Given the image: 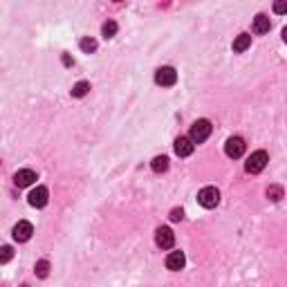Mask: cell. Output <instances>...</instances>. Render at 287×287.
Returning a JSON list of instances; mask_svg holds the SVG:
<instances>
[{"instance_id": "20", "label": "cell", "mask_w": 287, "mask_h": 287, "mask_svg": "<svg viewBox=\"0 0 287 287\" xmlns=\"http://www.w3.org/2000/svg\"><path fill=\"white\" fill-rule=\"evenodd\" d=\"M274 11H276V14H287V0H278V3H274Z\"/></svg>"}, {"instance_id": "24", "label": "cell", "mask_w": 287, "mask_h": 287, "mask_svg": "<svg viewBox=\"0 0 287 287\" xmlns=\"http://www.w3.org/2000/svg\"><path fill=\"white\" fill-rule=\"evenodd\" d=\"M283 41L287 43V27H283Z\"/></svg>"}, {"instance_id": "10", "label": "cell", "mask_w": 287, "mask_h": 287, "mask_svg": "<svg viewBox=\"0 0 287 287\" xmlns=\"http://www.w3.org/2000/svg\"><path fill=\"white\" fill-rule=\"evenodd\" d=\"M184 265H186V256H184V252H170V254H168L166 267H168L170 272H180V270H184Z\"/></svg>"}, {"instance_id": "4", "label": "cell", "mask_w": 287, "mask_h": 287, "mask_svg": "<svg viewBox=\"0 0 287 287\" xmlns=\"http://www.w3.org/2000/svg\"><path fill=\"white\" fill-rule=\"evenodd\" d=\"M245 139L242 137H229L227 144H224V152H227V157H231V160H238V157L245 155Z\"/></svg>"}, {"instance_id": "2", "label": "cell", "mask_w": 287, "mask_h": 287, "mask_svg": "<svg viewBox=\"0 0 287 287\" xmlns=\"http://www.w3.org/2000/svg\"><path fill=\"white\" fill-rule=\"evenodd\" d=\"M198 202L204 206V209H216L220 202V191L216 186H204L202 191L198 193Z\"/></svg>"}, {"instance_id": "23", "label": "cell", "mask_w": 287, "mask_h": 287, "mask_svg": "<svg viewBox=\"0 0 287 287\" xmlns=\"http://www.w3.org/2000/svg\"><path fill=\"white\" fill-rule=\"evenodd\" d=\"M63 63H65V65H72V63H74V61H72V59L68 56V54H65V56H63Z\"/></svg>"}, {"instance_id": "6", "label": "cell", "mask_w": 287, "mask_h": 287, "mask_svg": "<svg viewBox=\"0 0 287 287\" xmlns=\"http://www.w3.org/2000/svg\"><path fill=\"white\" fill-rule=\"evenodd\" d=\"M47 200H50V193H47L45 186H36L34 191L27 195V202L32 206H36V209H43V206L47 204Z\"/></svg>"}, {"instance_id": "13", "label": "cell", "mask_w": 287, "mask_h": 287, "mask_svg": "<svg viewBox=\"0 0 287 287\" xmlns=\"http://www.w3.org/2000/svg\"><path fill=\"white\" fill-rule=\"evenodd\" d=\"M249 45H252V36H249V34H240V36H236V41H234V52L242 54L245 50H249Z\"/></svg>"}, {"instance_id": "21", "label": "cell", "mask_w": 287, "mask_h": 287, "mask_svg": "<svg viewBox=\"0 0 287 287\" xmlns=\"http://www.w3.org/2000/svg\"><path fill=\"white\" fill-rule=\"evenodd\" d=\"M182 218H184V211H182V209H173V211H170V220H173V222H180Z\"/></svg>"}, {"instance_id": "17", "label": "cell", "mask_w": 287, "mask_h": 287, "mask_svg": "<svg viewBox=\"0 0 287 287\" xmlns=\"http://www.w3.org/2000/svg\"><path fill=\"white\" fill-rule=\"evenodd\" d=\"M117 23H114V21H108L106 23V25H103V29H101V32H103V36H106V39H112V36L114 34H117Z\"/></svg>"}, {"instance_id": "15", "label": "cell", "mask_w": 287, "mask_h": 287, "mask_svg": "<svg viewBox=\"0 0 287 287\" xmlns=\"http://www.w3.org/2000/svg\"><path fill=\"white\" fill-rule=\"evenodd\" d=\"M88 90H90V83L88 81H79L74 88H72V97H76V99H81V97L88 94Z\"/></svg>"}, {"instance_id": "22", "label": "cell", "mask_w": 287, "mask_h": 287, "mask_svg": "<svg viewBox=\"0 0 287 287\" xmlns=\"http://www.w3.org/2000/svg\"><path fill=\"white\" fill-rule=\"evenodd\" d=\"M11 258V247H3V258H0V262H9Z\"/></svg>"}, {"instance_id": "5", "label": "cell", "mask_w": 287, "mask_h": 287, "mask_svg": "<svg viewBox=\"0 0 287 287\" xmlns=\"http://www.w3.org/2000/svg\"><path fill=\"white\" fill-rule=\"evenodd\" d=\"M155 83L157 85H164V88H170V85L178 83V72H175L173 68H160L155 72Z\"/></svg>"}, {"instance_id": "11", "label": "cell", "mask_w": 287, "mask_h": 287, "mask_svg": "<svg viewBox=\"0 0 287 287\" xmlns=\"http://www.w3.org/2000/svg\"><path fill=\"white\" fill-rule=\"evenodd\" d=\"M193 148H195V144H193L191 137H178L175 139V152H178L180 157H188L193 152Z\"/></svg>"}, {"instance_id": "14", "label": "cell", "mask_w": 287, "mask_h": 287, "mask_svg": "<svg viewBox=\"0 0 287 287\" xmlns=\"http://www.w3.org/2000/svg\"><path fill=\"white\" fill-rule=\"evenodd\" d=\"M150 168L155 170V173H164V170H168V157H164V155L155 157V160L150 162Z\"/></svg>"}, {"instance_id": "18", "label": "cell", "mask_w": 287, "mask_h": 287, "mask_svg": "<svg viewBox=\"0 0 287 287\" xmlns=\"http://www.w3.org/2000/svg\"><path fill=\"white\" fill-rule=\"evenodd\" d=\"M81 50L83 52H94L97 50V41L94 39H81Z\"/></svg>"}, {"instance_id": "16", "label": "cell", "mask_w": 287, "mask_h": 287, "mask_svg": "<svg viewBox=\"0 0 287 287\" xmlns=\"http://www.w3.org/2000/svg\"><path fill=\"white\" fill-rule=\"evenodd\" d=\"M47 274H50V262H47V260H39V262H36V276H39V278H47Z\"/></svg>"}, {"instance_id": "1", "label": "cell", "mask_w": 287, "mask_h": 287, "mask_svg": "<svg viewBox=\"0 0 287 287\" xmlns=\"http://www.w3.org/2000/svg\"><path fill=\"white\" fill-rule=\"evenodd\" d=\"M267 162H270V155H267L265 150H256V152H252V155L247 157L245 170L247 173H252V175H256V173H260V170H265Z\"/></svg>"}, {"instance_id": "7", "label": "cell", "mask_w": 287, "mask_h": 287, "mask_svg": "<svg viewBox=\"0 0 287 287\" xmlns=\"http://www.w3.org/2000/svg\"><path fill=\"white\" fill-rule=\"evenodd\" d=\"M155 242H157V247H162V249H170L175 245V234L168 227H160L155 234Z\"/></svg>"}, {"instance_id": "19", "label": "cell", "mask_w": 287, "mask_h": 287, "mask_svg": "<svg viewBox=\"0 0 287 287\" xmlns=\"http://www.w3.org/2000/svg\"><path fill=\"white\" fill-rule=\"evenodd\" d=\"M267 198H272L274 202H278V200L283 198V191H280V186H270V188H267Z\"/></svg>"}, {"instance_id": "12", "label": "cell", "mask_w": 287, "mask_h": 287, "mask_svg": "<svg viewBox=\"0 0 287 287\" xmlns=\"http://www.w3.org/2000/svg\"><path fill=\"white\" fill-rule=\"evenodd\" d=\"M270 27H272V23H270V18H267L265 14H258L254 18V25H252V29L256 34H267L270 32Z\"/></svg>"}, {"instance_id": "9", "label": "cell", "mask_w": 287, "mask_h": 287, "mask_svg": "<svg viewBox=\"0 0 287 287\" xmlns=\"http://www.w3.org/2000/svg\"><path fill=\"white\" fill-rule=\"evenodd\" d=\"M34 182H36V173H34V170H29V168H23V170H18V173L14 175V184L18 188L32 186Z\"/></svg>"}, {"instance_id": "3", "label": "cell", "mask_w": 287, "mask_h": 287, "mask_svg": "<svg viewBox=\"0 0 287 287\" xmlns=\"http://www.w3.org/2000/svg\"><path fill=\"white\" fill-rule=\"evenodd\" d=\"M211 135V121H206V119H198L195 124L191 126V137L193 139V144H202L206 137Z\"/></svg>"}, {"instance_id": "8", "label": "cell", "mask_w": 287, "mask_h": 287, "mask_svg": "<svg viewBox=\"0 0 287 287\" xmlns=\"http://www.w3.org/2000/svg\"><path fill=\"white\" fill-rule=\"evenodd\" d=\"M34 234V227L32 222H27V220H21V222L14 227V240L16 242H27L29 238H32Z\"/></svg>"}]
</instances>
